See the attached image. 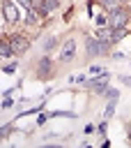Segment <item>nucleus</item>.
<instances>
[{
    "label": "nucleus",
    "instance_id": "nucleus-1",
    "mask_svg": "<svg viewBox=\"0 0 131 148\" xmlns=\"http://www.w3.org/2000/svg\"><path fill=\"white\" fill-rule=\"evenodd\" d=\"M126 21H129V14H126L124 9H115V12H110V16H108V25H110V28H124Z\"/></svg>",
    "mask_w": 131,
    "mask_h": 148
},
{
    "label": "nucleus",
    "instance_id": "nucleus-2",
    "mask_svg": "<svg viewBox=\"0 0 131 148\" xmlns=\"http://www.w3.org/2000/svg\"><path fill=\"white\" fill-rule=\"evenodd\" d=\"M108 81H110V74H108V72H101L97 79H90V81H87V86H90V88H94L97 92H106Z\"/></svg>",
    "mask_w": 131,
    "mask_h": 148
},
{
    "label": "nucleus",
    "instance_id": "nucleus-3",
    "mask_svg": "<svg viewBox=\"0 0 131 148\" xmlns=\"http://www.w3.org/2000/svg\"><path fill=\"white\" fill-rule=\"evenodd\" d=\"M28 37H23V35H14L11 39H9V46L14 49V53H23L25 49H28Z\"/></svg>",
    "mask_w": 131,
    "mask_h": 148
},
{
    "label": "nucleus",
    "instance_id": "nucleus-4",
    "mask_svg": "<svg viewBox=\"0 0 131 148\" xmlns=\"http://www.w3.org/2000/svg\"><path fill=\"white\" fill-rule=\"evenodd\" d=\"M74 56H76V42L74 39H67L64 46H62V51H60V58L64 62H69V60H74Z\"/></svg>",
    "mask_w": 131,
    "mask_h": 148
},
{
    "label": "nucleus",
    "instance_id": "nucleus-5",
    "mask_svg": "<svg viewBox=\"0 0 131 148\" xmlns=\"http://www.w3.org/2000/svg\"><path fill=\"white\" fill-rule=\"evenodd\" d=\"M97 39L101 42V46H103V51L113 44V28H101L99 32H97Z\"/></svg>",
    "mask_w": 131,
    "mask_h": 148
},
{
    "label": "nucleus",
    "instance_id": "nucleus-6",
    "mask_svg": "<svg viewBox=\"0 0 131 148\" xmlns=\"http://www.w3.org/2000/svg\"><path fill=\"white\" fill-rule=\"evenodd\" d=\"M101 51H103L101 42H99L97 37H90V39H87V53H90V58H94V56L101 53Z\"/></svg>",
    "mask_w": 131,
    "mask_h": 148
},
{
    "label": "nucleus",
    "instance_id": "nucleus-7",
    "mask_svg": "<svg viewBox=\"0 0 131 148\" xmlns=\"http://www.w3.org/2000/svg\"><path fill=\"white\" fill-rule=\"evenodd\" d=\"M57 5H60L57 0H44V5H39L37 9H39V14H46V12H53Z\"/></svg>",
    "mask_w": 131,
    "mask_h": 148
},
{
    "label": "nucleus",
    "instance_id": "nucleus-8",
    "mask_svg": "<svg viewBox=\"0 0 131 148\" xmlns=\"http://www.w3.org/2000/svg\"><path fill=\"white\" fill-rule=\"evenodd\" d=\"M5 16H7L9 21H18V12H16V7L9 5V2H5Z\"/></svg>",
    "mask_w": 131,
    "mask_h": 148
},
{
    "label": "nucleus",
    "instance_id": "nucleus-9",
    "mask_svg": "<svg viewBox=\"0 0 131 148\" xmlns=\"http://www.w3.org/2000/svg\"><path fill=\"white\" fill-rule=\"evenodd\" d=\"M51 72V60L48 58H41V62H39V76H46Z\"/></svg>",
    "mask_w": 131,
    "mask_h": 148
},
{
    "label": "nucleus",
    "instance_id": "nucleus-10",
    "mask_svg": "<svg viewBox=\"0 0 131 148\" xmlns=\"http://www.w3.org/2000/svg\"><path fill=\"white\" fill-rule=\"evenodd\" d=\"M99 2H101L108 12H115V9H120V2H122V0H99Z\"/></svg>",
    "mask_w": 131,
    "mask_h": 148
},
{
    "label": "nucleus",
    "instance_id": "nucleus-11",
    "mask_svg": "<svg viewBox=\"0 0 131 148\" xmlns=\"http://www.w3.org/2000/svg\"><path fill=\"white\" fill-rule=\"evenodd\" d=\"M106 97H108V102H110V99H113V102H117L120 92H117V90H113V88H106Z\"/></svg>",
    "mask_w": 131,
    "mask_h": 148
},
{
    "label": "nucleus",
    "instance_id": "nucleus-12",
    "mask_svg": "<svg viewBox=\"0 0 131 148\" xmlns=\"http://www.w3.org/2000/svg\"><path fill=\"white\" fill-rule=\"evenodd\" d=\"M0 53H2V58H7V56H11V53H14V49H11L9 44H2V46H0Z\"/></svg>",
    "mask_w": 131,
    "mask_h": 148
},
{
    "label": "nucleus",
    "instance_id": "nucleus-13",
    "mask_svg": "<svg viewBox=\"0 0 131 148\" xmlns=\"http://www.w3.org/2000/svg\"><path fill=\"white\" fill-rule=\"evenodd\" d=\"M55 44H57V42H55V37H48V39H46V44H44V49H46V51H51Z\"/></svg>",
    "mask_w": 131,
    "mask_h": 148
},
{
    "label": "nucleus",
    "instance_id": "nucleus-14",
    "mask_svg": "<svg viewBox=\"0 0 131 148\" xmlns=\"http://www.w3.org/2000/svg\"><path fill=\"white\" fill-rule=\"evenodd\" d=\"M115 104H117V102H113V99L108 102V109H106V118H110V116H113V111H115Z\"/></svg>",
    "mask_w": 131,
    "mask_h": 148
},
{
    "label": "nucleus",
    "instance_id": "nucleus-15",
    "mask_svg": "<svg viewBox=\"0 0 131 148\" xmlns=\"http://www.w3.org/2000/svg\"><path fill=\"white\" fill-rule=\"evenodd\" d=\"M16 2H18V5H21V7H25V9H30V7H32V5H34V2H32V0H16Z\"/></svg>",
    "mask_w": 131,
    "mask_h": 148
},
{
    "label": "nucleus",
    "instance_id": "nucleus-16",
    "mask_svg": "<svg viewBox=\"0 0 131 148\" xmlns=\"http://www.w3.org/2000/svg\"><path fill=\"white\" fill-rule=\"evenodd\" d=\"M90 72H92V74H101V67H99V65H92Z\"/></svg>",
    "mask_w": 131,
    "mask_h": 148
},
{
    "label": "nucleus",
    "instance_id": "nucleus-17",
    "mask_svg": "<svg viewBox=\"0 0 131 148\" xmlns=\"http://www.w3.org/2000/svg\"><path fill=\"white\" fill-rule=\"evenodd\" d=\"M122 2H131V0H122Z\"/></svg>",
    "mask_w": 131,
    "mask_h": 148
}]
</instances>
